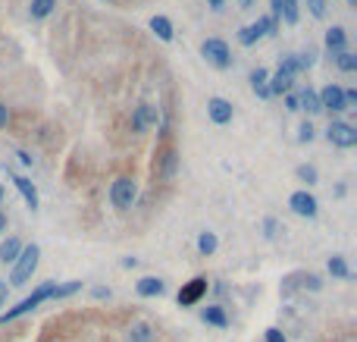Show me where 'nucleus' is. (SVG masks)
Instances as JSON below:
<instances>
[{
	"mask_svg": "<svg viewBox=\"0 0 357 342\" xmlns=\"http://www.w3.org/2000/svg\"><path fill=\"white\" fill-rule=\"evenodd\" d=\"M54 286L57 283H44V286H38L35 289L28 298H22L16 308H10V311H3L0 314V323H10V321H16V317H22V314H28V311H35L41 305V301H48V298H54Z\"/></svg>",
	"mask_w": 357,
	"mask_h": 342,
	"instance_id": "obj_1",
	"label": "nucleus"
},
{
	"mask_svg": "<svg viewBox=\"0 0 357 342\" xmlns=\"http://www.w3.org/2000/svg\"><path fill=\"white\" fill-rule=\"evenodd\" d=\"M38 258H41V248H38V245L22 248L19 258L13 260L16 267H13V276H10V283H13V286H26V283L32 280V274L38 270Z\"/></svg>",
	"mask_w": 357,
	"mask_h": 342,
	"instance_id": "obj_2",
	"label": "nucleus"
},
{
	"mask_svg": "<svg viewBox=\"0 0 357 342\" xmlns=\"http://www.w3.org/2000/svg\"><path fill=\"white\" fill-rule=\"evenodd\" d=\"M135 195H138V189L128 176H119L113 185H110V201H113L116 211H128V207L135 205Z\"/></svg>",
	"mask_w": 357,
	"mask_h": 342,
	"instance_id": "obj_3",
	"label": "nucleus"
},
{
	"mask_svg": "<svg viewBox=\"0 0 357 342\" xmlns=\"http://www.w3.org/2000/svg\"><path fill=\"white\" fill-rule=\"evenodd\" d=\"M201 54L207 57L210 63H213L216 69H226L232 63V57H229V44L222 41V38H207V41L201 44Z\"/></svg>",
	"mask_w": 357,
	"mask_h": 342,
	"instance_id": "obj_4",
	"label": "nucleus"
},
{
	"mask_svg": "<svg viewBox=\"0 0 357 342\" xmlns=\"http://www.w3.org/2000/svg\"><path fill=\"white\" fill-rule=\"evenodd\" d=\"M326 138H329L332 144H338V148H354L357 144V129L354 126H348V123H329Z\"/></svg>",
	"mask_w": 357,
	"mask_h": 342,
	"instance_id": "obj_5",
	"label": "nucleus"
},
{
	"mask_svg": "<svg viewBox=\"0 0 357 342\" xmlns=\"http://www.w3.org/2000/svg\"><path fill=\"white\" fill-rule=\"evenodd\" d=\"M204 292H207V280H204V276H195L191 283H185V286L179 289V305H182V308H191V305H197V301L204 298Z\"/></svg>",
	"mask_w": 357,
	"mask_h": 342,
	"instance_id": "obj_6",
	"label": "nucleus"
},
{
	"mask_svg": "<svg viewBox=\"0 0 357 342\" xmlns=\"http://www.w3.org/2000/svg\"><path fill=\"white\" fill-rule=\"evenodd\" d=\"M320 97V110H332V113H342L345 107V88H338V85H326L323 91H317Z\"/></svg>",
	"mask_w": 357,
	"mask_h": 342,
	"instance_id": "obj_7",
	"label": "nucleus"
},
{
	"mask_svg": "<svg viewBox=\"0 0 357 342\" xmlns=\"http://www.w3.org/2000/svg\"><path fill=\"white\" fill-rule=\"evenodd\" d=\"M289 207L298 213V217H317V207L320 205H317V198H313L310 192H295L289 198Z\"/></svg>",
	"mask_w": 357,
	"mask_h": 342,
	"instance_id": "obj_8",
	"label": "nucleus"
},
{
	"mask_svg": "<svg viewBox=\"0 0 357 342\" xmlns=\"http://www.w3.org/2000/svg\"><path fill=\"white\" fill-rule=\"evenodd\" d=\"M207 113H210V120H213L216 126L232 123V104L222 101V97H210V101H207Z\"/></svg>",
	"mask_w": 357,
	"mask_h": 342,
	"instance_id": "obj_9",
	"label": "nucleus"
},
{
	"mask_svg": "<svg viewBox=\"0 0 357 342\" xmlns=\"http://www.w3.org/2000/svg\"><path fill=\"white\" fill-rule=\"evenodd\" d=\"M157 123V107H151V104H138L135 113H132V129L135 132H144L148 126Z\"/></svg>",
	"mask_w": 357,
	"mask_h": 342,
	"instance_id": "obj_10",
	"label": "nucleus"
},
{
	"mask_svg": "<svg viewBox=\"0 0 357 342\" xmlns=\"http://www.w3.org/2000/svg\"><path fill=\"white\" fill-rule=\"evenodd\" d=\"M10 176H13V173H10ZM13 185H16V189H19V195H22V198H26V205L35 211V207H38V192H35V185L28 182L26 176H13Z\"/></svg>",
	"mask_w": 357,
	"mask_h": 342,
	"instance_id": "obj_11",
	"label": "nucleus"
},
{
	"mask_svg": "<svg viewBox=\"0 0 357 342\" xmlns=\"http://www.w3.org/2000/svg\"><path fill=\"white\" fill-rule=\"evenodd\" d=\"M291 85H295V79H291L289 73H282V69H279L270 82H267V88H270V95H289Z\"/></svg>",
	"mask_w": 357,
	"mask_h": 342,
	"instance_id": "obj_12",
	"label": "nucleus"
},
{
	"mask_svg": "<svg viewBox=\"0 0 357 342\" xmlns=\"http://www.w3.org/2000/svg\"><path fill=\"white\" fill-rule=\"evenodd\" d=\"M267 82H270V73L257 66L254 73H251V88H254V95H257V97H273V95H270V88H267Z\"/></svg>",
	"mask_w": 357,
	"mask_h": 342,
	"instance_id": "obj_13",
	"label": "nucleus"
},
{
	"mask_svg": "<svg viewBox=\"0 0 357 342\" xmlns=\"http://www.w3.org/2000/svg\"><path fill=\"white\" fill-rule=\"evenodd\" d=\"M345 41H348V35H345L342 26H332L329 32H326V48H329L332 54H342V50H345Z\"/></svg>",
	"mask_w": 357,
	"mask_h": 342,
	"instance_id": "obj_14",
	"label": "nucleus"
},
{
	"mask_svg": "<svg viewBox=\"0 0 357 342\" xmlns=\"http://www.w3.org/2000/svg\"><path fill=\"white\" fill-rule=\"evenodd\" d=\"M263 38V22L257 19V22H251V26H244L242 32H238V41L244 44V48H251V44H257Z\"/></svg>",
	"mask_w": 357,
	"mask_h": 342,
	"instance_id": "obj_15",
	"label": "nucleus"
},
{
	"mask_svg": "<svg viewBox=\"0 0 357 342\" xmlns=\"http://www.w3.org/2000/svg\"><path fill=\"white\" fill-rule=\"evenodd\" d=\"M151 32H154L160 41H173V22H169L166 16H154V19H151Z\"/></svg>",
	"mask_w": 357,
	"mask_h": 342,
	"instance_id": "obj_16",
	"label": "nucleus"
},
{
	"mask_svg": "<svg viewBox=\"0 0 357 342\" xmlns=\"http://www.w3.org/2000/svg\"><path fill=\"white\" fill-rule=\"evenodd\" d=\"M138 295H144V298L163 295V280H157V276H144V280H138Z\"/></svg>",
	"mask_w": 357,
	"mask_h": 342,
	"instance_id": "obj_17",
	"label": "nucleus"
},
{
	"mask_svg": "<svg viewBox=\"0 0 357 342\" xmlns=\"http://www.w3.org/2000/svg\"><path fill=\"white\" fill-rule=\"evenodd\" d=\"M298 110H307V113H320V97L313 88H304L298 95Z\"/></svg>",
	"mask_w": 357,
	"mask_h": 342,
	"instance_id": "obj_18",
	"label": "nucleus"
},
{
	"mask_svg": "<svg viewBox=\"0 0 357 342\" xmlns=\"http://www.w3.org/2000/svg\"><path fill=\"white\" fill-rule=\"evenodd\" d=\"M19 251H22V242L19 239H7L3 245H0V260H3V264H13V260L19 258Z\"/></svg>",
	"mask_w": 357,
	"mask_h": 342,
	"instance_id": "obj_19",
	"label": "nucleus"
},
{
	"mask_svg": "<svg viewBox=\"0 0 357 342\" xmlns=\"http://www.w3.org/2000/svg\"><path fill=\"white\" fill-rule=\"evenodd\" d=\"M276 16H282L289 26H295V22H298V0H279Z\"/></svg>",
	"mask_w": 357,
	"mask_h": 342,
	"instance_id": "obj_20",
	"label": "nucleus"
},
{
	"mask_svg": "<svg viewBox=\"0 0 357 342\" xmlns=\"http://www.w3.org/2000/svg\"><path fill=\"white\" fill-rule=\"evenodd\" d=\"M201 317H204V323H213V327H226V323H229V317H226V311L222 308H204L201 311Z\"/></svg>",
	"mask_w": 357,
	"mask_h": 342,
	"instance_id": "obj_21",
	"label": "nucleus"
},
{
	"mask_svg": "<svg viewBox=\"0 0 357 342\" xmlns=\"http://www.w3.org/2000/svg\"><path fill=\"white\" fill-rule=\"evenodd\" d=\"M54 7H57V0H32V19H44V16H50L54 13Z\"/></svg>",
	"mask_w": 357,
	"mask_h": 342,
	"instance_id": "obj_22",
	"label": "nucleus"
},
{
	"mask_svg": "<svg viewBox=\"0 0 357 342\" xmlns=\"http://www.w3.org/2000/svg\"><path fill=\"white\" fill-rule=\"evenodd\" d=\"M128 342H154V330L148 323H135L128 330Z\"/></svg>",
	"mask_w": 357,
	"mask_h": 342,
	"instance_id": "obj_23",
	"label": "nucleus"
},
{
	"mask_svg": "<svg viewBox=\"0 0 357 342\" xmlns=\"http://www.w3.org/2000/svg\"><path fill=\"white\" fill-rule=\"evenodd\" d=\"M329 274L332 276H342V280H351V270H348V264H345L342 254H332V258H329Z\"/></svg>",
	"mask_w": 357,
	"mask_h": 342,
	"instance_id": "obj_24",
	"label": "nucleus"
},
{
	"mask_svg": "<svg viewBox=\"0 0 357 342\" xmlns=\"http://www.w3.org/2000/svg\"><path fill=\"white\" fill-rule=\"evenodd\" d=\"M279 69H282V73H289L291 79H295L298 73H304V69H301V60H298V54H289V57H285V60L279 63Z\"/></svg>",
	"mask_w": 357,
	"mask_h": 342,
	"instance_id": "obj_25",
	"label": "nucleus"
},
{
	"mask_svg": "<svg viewBox=\"0 0 357 342\" xmlns=\"http://www.w3.org/2000/svg\"><path fill=\"white\" fill-rule=\"evenodd\" d=\"M216 236L213 233H201V239H197V248H201V254H213L216 251Z\"/></svg>",
	"mask_w": 357,
	"mask_h": 342,
	"instance_id": "obj_26",
	"label": "nucleus"
},
{
	"mask_svg": "<svg viewBox=\"0 0 357 342\" xmlns=\"http://www.w3.org/2000/svg\"><path fill=\"white\" fill-rule=\"evenodd\" d=\"M336 60H338V69H345V73H354V69H357V57L351 54V50H342Z\"/></svg>",
	"mask_w": 357,
	"mask_h": 342,
	"instance_id": "obj_27",
	"label": "nucleus"
},
{
	"mask_svg": "<svg viewBox=\"0 0 357 342\" xmlns=\"http://www.w3.org/2000/svg\"><path fill=\"white\" fill-rule=\"evenodd\" d=\"M79 289H81L79 280H69V283H63V286H54V298H66V295L79 292Z\"/></svg>",
	"mask_w": 357,
	"mask_h": 342,
	"instance_id": "obj_28",
	"label": "nucleus"
},
{
	"mask_svg": "<svg viewBox=\"0 0 357 342\" xmlns=\"http://www.w3.org/2000/svg\"><path fill=\"white\" fill-rule=\"evenodd\" d=\"M298 179H301V182H307V185H317V167H310V164L298 167Z\"/></svg>",
	"mask_w": 357,
	"mask_h": 342,
	"instance_id": "obj_29",
	"label": "nucleus"
},
{
	"mask_svg": "<svg viewBox=\"0 0 357 342\" xmlns=\"http://www.w3.org/2000/svg\"><path fill=\"white\" fill-rule=\"evenodd\" d=\"M175 173V151H166L163 154V176H173Z\"/></svg>",
	"mask_w": 357,
	"mask_h": 342,
	"instance_id": "obj_30",
	"label": "nucleus"
},
{
	"mask_svg": "<svg viewBox=\"0 0 357 342\" xmlns=\"http://www.w3.org/2000/svg\"><path fill=\"white\" fill-rule=\"evenodd\" d=\"M307 7H310V13L317 16V19H323L326 16V0H307Z\"/></svg>",
	"mask_w": 357,
	"mask_h": 342,
	"instance_id": "obj_31",
	"label": "nucleus"
},
{
	"mask_svg": "<svg viewBox=\"0 0 357 342\" xmlns=\"http://www.w3.org/2000/svg\"><path fill=\"white\" fill-rule=\"evenodd\" d=\"M298 142H304V144L313 142V126H310V123H301V129H298Z\"/></svg>",
	"mask_w": 357,
	"mask_h": 342,
	"instance_id": "obj_32",
	"label": "nucleus"
},
{
	"mask_svg": "<svg viewBox=\"0 0 357 342\" xmlns=\"http://www.w3.org/2000/svg\"><path fill=\"white\" fill-rule=\"evenodd\" d=\"M267 342H289V339H285V336H282V330L270 327V330H267Z\"/></svg>",
	"mask_w": 357,
	"mask_h": 342,
	"instance_id": "obj_33",
	"label": "nucleus"
},
{
	"mask_svg": "<svg viewBox=\"0 0 357 342\" xmlns=\"http://www.w3.org/2000/svg\"><path fill=\"white\" fill-rule=\"evenodd\" d=\"M304 283H307L310 289H320V286H323V283H320V276H313V274H310V276H304Z\"/></svg>",
	"mask_w": 357,
	"mask_h": 342,
	"instance_id": "obj_34",
	"label": "nucleus"
},
{
	"mask_svg": "<svg viewBox=\"0 0 357 342\" xmlns=\"http://www.w3.org/2000/svg\"><path fill=\"white\" fill-rule=\"evenodd\" d=\"M263 226H267V239H273V236H276V220H267Z\"/></svg>",
	"mask_w": 357,
	"mask_h": 342,
	"instance_id": "obj_35",
	"label": "nucleus"
},
{
	"mask_svg": "<svg viewBox=\"0 0 357 342\" xmlns=\"http://www.w3.org/2000/svg\"><path fill=\"white\" fill-rule=\"evenodd\" d=\"M285 107L295 113V110H298V95H289V97H285Z\"/></svg>",
	"mask_w": 357,
	"mask_h": 342,
	"instance_id": "obj_36",
	"label": "nucleus"
},
{
	"mask_svg": "<svg viewBox=\"0 0 357 342\" xmlns=\"http://www.w3.org/2000/svg\"><path fill=\"white\" fill-rule=\"evenodd\" d=\"M7 120H10V110L3 107V104H0V129H3V126H7Z\"/></svg>",
	"mask_w": 357,
	"mask_h": 342,
	"instance_id": "obj_37",
	"label": "nucleus"
},
{
	"mask_svg": "<svg viewBox=\"0 0 357 342\" xmlns=\"http://www.w3.org/2000/svg\"><path fill=\"white\" fill-rule=\"evenodd\" d=\"M135 264H138V258H122V267H126V270H132Z\"/></svg>",
	"mask_w": 357,
	"mask_h": 342,
	"instance_id": "obj_38",
	"label": "nucleus"
},
{
	"mask_svg": "<svg viewBox=\"0 0 357 342\" xmlns=\"http://www.w3.org/2000/svg\"><path fill=\"white\" fill-rule=\"evenodd\" d=\"M3 301H7V283L0 280V305H3Z\"/></svg>",
	"mask_w": 357,
	"mask_h": 342,
	"instance_id": "obj_39",
	"label": "nucleus"
},
{
	"mask_svg": "<svg viewBox=\"0 0 357 342\" xmlns=\"http://www.w3.org/2000/svg\"><path fill=\"white\" fill-rule=\"evenodd\" d=\"M19 160L28 167V164H32V154H28V151H19Z\"/></svg>",
	"mask_w": 357,
	"mask_h": 342,
	"instance_id": "obj_40",
	"label": "nucleus"
},
{
	"mask_svg": "<svg viewBox=\"0 0 357 342\" xmlns=\"http://www.w3.org/2000/svg\"><path fill=\"white\" fill-rule=\"evenodd\" d=\"M95 298H110V289H95Z\"/></svg>",
	"mask_w": 357,
	"mask_h": 342,
	"instance_id": "obj_41",
	"label": "nucleus"
},
{
	"mask_svg": "<svg viewBox=\"0 0 357 342\" xmlns=\"http://www.w3.org/2000/svg\"><path fill=\"white\" fill-rule=\"evenodd\" d=\"M7 229V217H3V211H0V233Z\"/></svg>",
	"mask_w": 357,
	"mask_h": 342,
	"instance_id": "obj_42",
	"label": "nucleus"
},
{
	"mask_svg": "<svg viewBox=\"0 0 357 342\" xmlns=\"http://www.w3.org/2000/svg\"><path fill=\"white\" fill-rule=\"evenodd\" d=\"M270 3H273V10H276V7H279V0H270Z\"/></svg>",
	"mask_w": 357,
	"mask_h": 342,
	"instance_id": "obj_43",
	"label": "nucleus"
},
{
	"mask_svg": "<svg viewBox=\"0 0 357 342\" xmlns=\"http://www.w3.org/2000/svg\"><path fill=\"white\" fill-rule=\"evenodd\" d=\"M348 3H351V7H354V3H357V0H348Z\"/></svg>",
	"mask_w": 357,
	"mask_h": 342,
	"instance_id": "obj_44",
	"label": "nucleus"
},
{
	"mask_svg": "<svg viewBox=\"0 0 357 342\" xmlns=\"http://www.w3.org/2000/svg\"><path fill=\"white\" fill-rule=\"evenodd\" d=\"M0 198H3V189H0Z\"/></svg>",
	"mask_w": 357,
	"mask_h": 342,
	"instance_id": "obj_45",
	"label": "nucleus"
}]
</instances>
